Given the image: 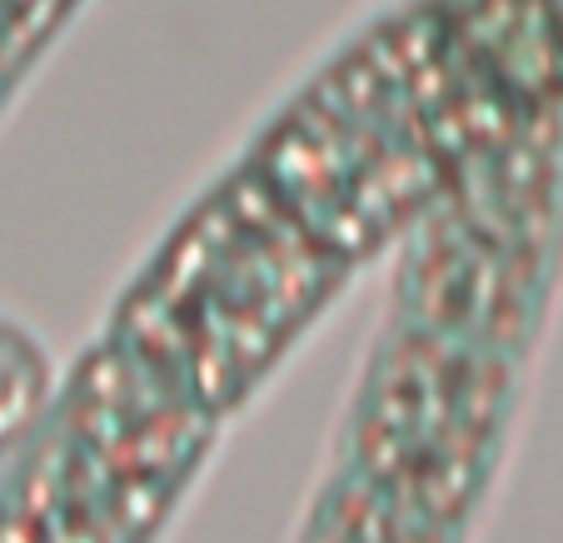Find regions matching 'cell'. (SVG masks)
I'll use <instances>...</instances> for the list:
<instances>
[{"label": "cell", "instance_id": "obj_1", "mask_svg": "<svg viewBox=\"0 0 563 543\" xmlns=\"http://www.w3.org/2000/svg\"><path fill=\"white\" fill-rule=\"evenodd\" d=\"M350 275L240 160L165 230L106 334L195 405L230 414L275 374Z\"/></svg>", "mask_w": 563, "mask_h": 543}, {"label": "cell", "instance_id": "obj_2", "mask_svg": "<svg viewBox=\"0 0 563 543\" xmlns=\"http://www.w3.org/2000/svg\"><path fill=\"white\" fill-rule=\"evenodd\" d=\"M214 419L115 340L51 379L0 474V543H159L214 444Z\"/></svg>", "mask_w": 563, "mask_h": 543}, {"label": "cell", "instance_id": "obj_3", "mask_svg": "<svg viewBox=\"0 0 563 543\" xmlns=\"http://www.w3.org/2000/svg\"><path fill=\"white\" fill-rule=\"evenodd\" d=\"M86 0H0V115Z\"/></svg>", "mask_w": 563, "mask_h": 543}, {"label": "cell", "instance_id": "obj_4", "mask_svg": "<svg viewBox=\"0 0 563 543\" xmlns=\"http://www.w3.org/2000/svg\"><path fill=\"white\" fill-rule=\"evenodd\" d=\"M51 359L41 354V344L25 330L0 320V474H5V458L15 454L25 424L35 419L45 389H51Z\"/></svg>", "mask_w": 563, "mask_h": 543}]
</instances>
